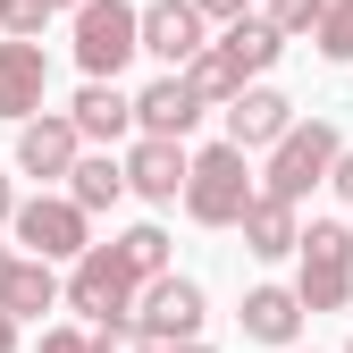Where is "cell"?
<instances>
[{
	"label": "cell",
	"mask_w": 353,
	"mask_h": 353,
	"mask_svg": "<svg viewBox=\"0 0 353 353\" xmlns=\"http://www.w3.org/2000/svg\"><path fill=\"white\" fill-rule=\"evenodd\" d=\"M252 194H261V185H252V152L210 143V152H194V160H185V194H176V202H185L194 228H236Z\"/></svg>",
	"instance_id": "6da1fadb"
},
{
	"label": "cell",
	"mask_w": 353,
	"mask_h": 353,
	"mask_svg": "<svg viewBox=\"0 0 353 353\" xmlns=\"http://www.w3.org/2000/svg\"><path fill=\"white\" fill-rule=\"evenodd\" d=\"M294 294H303V312H345L353 303V228L312 219L294 236Z\"/></svg>",
	"instance_id": "7a4b0ae2"
},
{
	"label": "cell",
	"mask_w": 353,
	"mask_h": 353,
	"mask_svg": "<svg viewBox=\"0 0 353 353\" xmlns=\"http://www.w3.org/2000/svg\"><path fill=\"white\" fill-rule=\"evenodd\" d=\"M336 126L328 118H294L286 135L270 143V168H261V194H278V202H303L312 185H328V160H336Z\"/></svg>",
	"instance_id": "3957f363"
},
{
	"label": "cell",
	"mask_w": 353,
	"mask_h": 353,
	"mask_svg": "<svg viewBox=\"0 0 353 353\" xmlns=\"http://www.w3.org/2000/svg\"><path fill=\"white\" fill-rule=\"evenodd\" d=\"M135 286H143V278L126 270L118 244H84L76 270H68V286H59V303L84 312V320H126V312H135Z\"/></svg>",
	"instance_id": "277c9868"
},
{
	"label": "cell",
	"mask_w": 353,
	"mask_h": 353,
	"mask_svg": "<svg viewBox=\"0 0 353 353\" xmlns=\"http://www.w3.org/2000/svg\"><path fill=\"white\" fill-rule=\"evenodd\" d=\"M9 228H17V244L34 261H76L84 244H93V210H76L68 194H34V202L9 210Z\"/></svg>",
	"instance_id": "5b68a950"
},
{
	"label": "cell",
	"mask_w": 353,
	"mask_h": 353,
	"mask_svg": "<svg viewBox=\"0 0 353 353\" xmlns=\"http://www.w3.org/2000/svg\"><path fill=\"white\" fill-rule=\"evenodd\" d=\"M135 320L152 345H176V336H202V320H210V303H202V286L194 278H176V270H160V278H143L135 286Z\"/></svg>",
	"instance_id": "8992f818"
},
{
	"label": "cell",
	"mask_w": 353,
	"mask_h": 353,
	"mask_svg": "<svg viewBox=\"0 0 353 353\" xmlns=\"http://www.w3.org/2000/svg\"><path fill=\"white\" fill-rule=\"evenodd\" d=\"M135 59V0H76V68L118 76Z\"/></svg>",
	"instance_id": "52a82bcc"
},
{
	"label": "cell",
	"mask_w": 353,
	"mask_h": 353,
	"mask_svg": "<svg viewBox=\"0 0 353 353\" xmlns=\"http://www.w3.org/2000/svg\"><path fill=\"white\" fill-rule=\"evenodd\" d=\"M202 42H210V26H202L194 0H143L135 9V51H152L160 68H185Z\"/></svg>",
	"instance_id": "ba28073f"
},
{
	"label": "cell",
	"mask_w": 353,
	"mask_h": 353,
	"mask_svg": "<svg viewBox=\"0 0 353 353\" xmlns=\"http://www.w3.org/2000/svg\"><path fill=\"white\" fill-rule=\"evenodd\" d=\"M185 143H176V135H135V143H126L118 152V168H126V194H143L152 210H168L176 194H185Z\"/></svg>",
	"instance_id": "9c48e42d"
},
{
	"label": "cell",
	"mask_w": 353,
	"mask_h": 353,
	"mask_svg": "<svg viewBox=\"0 0 353 353\" xmlns=\"http://www.w3.org/2000/svg\"><path fill=\"white\" fill-rule=\"evenodd\" d=\"M219 118H228V143L236 152H270L294 126V101L278 93V84H236V101H219Z\"/></svg>",
	"instance_id": "30bf717a"
},
{
	"label": "cell",
	"mask_w": 353,
	"mask_h": 353,
	"mask_svg": "<svg viewBox=\"0 0 353 353\" xmlns=\"http://www.w3.org/2000/svg\"><path fill=\"white\" fill-rule=\"evenodd\" d=\"M76 152H84V135L68 126V110H34V118H17V168L26 176H68L76 168Z\"/></svg>",
	"instance_id": "8fae6325"
},
{
	"label": "cell",
	"mask_w": 353,
	"mask_h": 353,
	"mask_svg": "<svg viewBox=\"0 0 353 353\" xmlns=\"http://www.w3.org/2000/svg\"><path fill=\"white\" fill-rule=\"evenodd\" d=\"M68 126L84 143H126L135 135V93H118V76H84V93L68 101Z\"/></svg>",
	"instance_id": "7c38bea8"
},
{
	"label": "cell",
	"mask_w": 353,
	"mask_h": 353,
	"mask_svg": "<svg viewBox=\"0 0 353 353\" xmlns=\"http://www.w3.org/2000/svg\"><path fill=\"white\" fill-rule=\"evenodd\" d=\"M42 93H51V59H42V42L9 34V42H0V118H9V126L34 118Z\"/></svg>",
	"instance_id": "4fadbf2b"
},
{
	"label": "cell",
	"mask_w": 353,
	"mask_h": 353,
	"mask_svg": "<svg viewBox=\"0 0 353 353\" xmlns=\"http://www.w3.org/2000/svg\"><path fill=\"white\" fill-rule=\"evenodd\" d=\"M303 320H312V312H303V294H294V286H252V294H244V312H236V328H244L252 345H278V353L303 336Z\"/></svg>",
	"instance_id": "5bb4252c"
},
{
	"label": "cell",
	"mask_w": 353,
	"mask_h": 353,
	"mask_svg": "<svg viewBox=\"0 0 353 353\" xmlns=\"http://www.w3.org/2000/svg\"><path fill=\"white\" fill-rule=\"evenodd\" d=\"M194 126H202V101L185 93V76H176V68L135 93V135H176V143H185Z\"/></svg>",
	"instance_id": "9a60e30c"
},
{
	"label": "cell",
	"mask_w": 353,
	"mask_h": 353,
	"mask_svg": "<svg viewBox=\"0 0 353 353\" xmlns=\"http://www.w3.org/2000/svg\"><path fill=\"white\" fill-rule=\"evenodd\" d=\"M236 228H244V252H252V261H294L303 219H294V202H278V194H252Z\"/></svg>",
	"instance_id": "2e32d148"
},
{
	"label": "cell",
	"mask_w": 353,
	"mask_h": 353,
	"mask_svg": "<svg viewBox=\"0 0 353 353\" xmlns=\"http://www.w3.org/2000/svg\"><path fill=\"white\" fill-rule=\"evenodd\" d=\"M118 194H126L118 152H110V143H101V152H76V168H68V202H76V210H118Z\"/></svg>",
	"instance_id": "e0dca14e"
},
{
	"label": "cell",
	"mask_w": 353,
	"mask_h": 353,
	"mask_svg": "<svg viewBox=\"0 0 353 353\" xmlns=\"http://www.w3.org/2000/svg\"><path fill=\"white\" fill-rule=\"evenodd\" d=\"M219 51H228V59L244 68V84H252V76H270V68H278V51H286V42H278V26H270V17H252V9H244V17H228Z\"/></svg>",
	"instance_id": "ac0fdd59"
},
{
	"label": "cell",
	"mask_w": 353,
	"mask_h": 353,
	"mask_svg": "<svg viewBox=\"0 0 353 353\" xmlns=\"http://www.w3.org/2000/svg\"><path fill=\"white\" fill-rule=\"evenodd\" d=\"M176 76H185V93H194L202 110H219V101H236V84H244V68H236L228 51H219V42H202V51H194L185 68H176Z\"/></svg>",
	"instance_id": "d6986e66"
},
{
	"label": "cell",
	"mask_w": 353,
	"mask_h": 353,
	"mask_svg": "<svg viewBox=\"0 0 353 353\" xmlns=\"http://www.w3.org/2000/svg\"><path fill=\"white\" fill-rule=\"evenodd\" d=\"M51 303H59V278H51V261H17V270H9V286H0V312H17V320H42V312H51Z\"/></svg>",
	"instance_id": "ffe728a7"
},
{
	"label": "cell",
	"mask_w": 353,
	"mask_h": 353,
	"mask_svg": "<svg viewBox=\"0 0 353 353\" xmlns=\"http://www.w3.org/2000/svg\"><path fill=\"white\" fill-rule=\"evenodd\" d=\"M118 252H126V270H135V278H160V270H168V228H126Z\"/></svg>",
	"instance_id": "44dd1931"
},
{
	"label": "cell",
	"mask_w": 353,
	"mask_h": 353,
	"mask_svg": "<svg viewBox=\"0 0 353 353\" xmlns=\"http://www.w3.org/2000/svg\"><path fill=\"white\" fill-rule=\"evenodd\" d=\"M312 42H320V59H353V0H328L320 9V26H312Z\"/></svg>",
	"instance_id": "7402d4cb"
},
{
	"label": "cell",
	"mask_w": 353,
	"mask_h": 353,
	"mask_svg": "<svg viewBox=\"0 0 353 353\" xmlns=\"http://www.w3.org/2000/svg\"><path fill=\"white\" fill-rule=\"evenodd\" d=\"M320 9H328V0H270V9H261V17L278 26V42H303V34L320 26Z\"/></svg>",
	"instance_id": "603a6c76"
},
{
	"label": "cell",
	"mask_w": 353,
	"mask_h": 353,
	"mask_svg": "<svg viewBox=\"0 0 353 353\" xmlns=\"http://www.w3.org/2000/svg\"><path fill=\"white\" fill-rule=\"evenodd\" d=\"M84 345H93V353H152V336H143L135 320H93V328H84Z\"/></svg>",
	"instance_id": "cb8c5ba5"
},
{
	"label": "cell",
	"mask_w": 353,
	"mask_h": 353,
	"mask_svg": "<svg viewBox=\"0 0 353 353\" xmlns=\"http://www.w3.org/2000/svg\"><path fill=\"white\" fill-rule=\"evenodd\" d=\"M42 26H51V0H0V34L42 42Z\"/></svg>",
	"instance_id": "d4e9b609"
},
{
	"label": "cell",
	"mask_w": 353,
	"mask_h": 353,
	"mask_svg": "<svg viewBox=\"0 0 353 353\" xmlns=\"http://www.w3.org/2000/svg\"><path fill=\"white\" fill-rule=\"evenodd\" d=\"M34 353H93V345H84V328H42Z\"/></svg>",
	"instance_id": "484cf974"
},
{
	"label": "cell",
	"mask_w": 353,
	"mask_h": 353,
	"mask_svg": "<svg viewBox=\"0 0 353 353\" xmlns=\"http://www.w3.org/2000/svg\"><path fill=\"white\" fill-rule=\"evenodd\" d=\"M328 185L353 202V143H336V160H328Z\"/></svg>",
	"instance_id": "4316f807"
},
{
	"label": "cell",
	"mask_w": 353,
	"mask_h": 353,
	"mask_svg": "<svg viewBox=\"0 0 353 353\" xmlns=\"http://www.w3.org/2000/svg\"><path fill=\"white\" fill-rule=\"evenodd\" d=\"M194 9H202V26H228V17H244V9H252V0H194Z\"/></svg>",
	"instance_id": "83f0119b"
},
{
	"label": "cell",
	"mask_w": 353,
	"mask_h": 353,
	"mask_svg": "<svg viewBox=\"0 0 353 353\" xmlns=\"http://www.w3.org/2000/svg\"><path fill=\"white\" fill-rule=\"evenodd\" d=\"M0 353H17V312H0Z\"/></svg>",
	"instance_id": "f1b7e54d"
},
{
	"label": "cell",
	"mask_w": 353,
	"mask_h": 353,
	"mask_svg": "<svg viewBox=\"0 0 353 353\" xmlns=\"http://www.w3.org/2000/svg\"><path fill=\"white\" fill-rule=\"evenodd\" d=\"M152 353H210L202 336H176V345H152Z\"/></svg>",
	"instance_id": "f546056e"
},
{
	"label": "cell",
	"mask_w": 353,
	"mask_h": 353,
	"mask_svg": "<svg viewBox=\"0 0 353 353\" xmlns=\"http://www.w3.org/2000/svg\"><path fill=\"white\" fill-rule=\"evenodd\" d=\"M9 210H17V185H9V176H0V228H9Z\"/></svg>",
	"instance_id": "4dcf8cb0"
},
{
	"label": "cell",
	"mask_w": 353,
	"mask_h": 353,
	"mask_svg": "<svg viewBox=\"0 0 353 353\" xmlns=\"http://www.w3.org/2000/svg\"><path fill=\"white\" fill-rule=\"evenodd\" d=\"M9 270H17V252H9V244H0V286H9Z\"/></svg>",
	"instance_id": "1f68e13d"
},
{
	"label": "cell",
	"mask_w": 353,
	"mask_h": 353,
	"mask_svg": "<svg viewBox=\"0 0 353 353\" xmlns=\"http://www.w3.org/2000/svg\"><path fill=\"white\" fill-rule=\"evenodd\" d=\"M51 9H76V0H51Z\"/></svg>",
	"instance_id": "d6a6232c"
},
{
	"label": "cell",
	"mask_w": 353,
	"mask_h": 353,
	"mask_svg": "<svg viewBox=\"0 0 353 353\" xmlns=\"http://www.w3.org/2000/svg\"><path fill=\"white\" fill-rule=\"evenodd\" d=\"M345 353H353V345H345Z\"/></svg>",
	"instance_id": "836d02e7"
},
{
	"label": "cell",
	"mask_w": 353,
	"mask_h": 353,
	"mask_svg": "<svg viewBox=\"0 0 353 353\" xmlns=\"http://www.w3.org/2000/svg\"><path fill=\"white\" fill-rule=\"evenodd\" d=\"M286 353H294V345H286Z\"/></svg>",
	"instance_id": "e575fe53"
}]
</instances>
